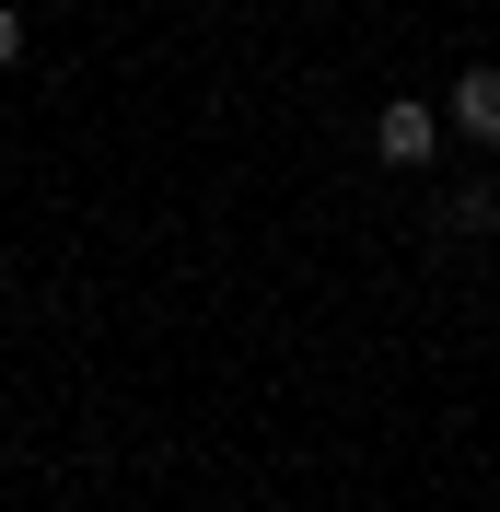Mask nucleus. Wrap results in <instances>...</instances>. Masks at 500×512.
Here are the masks:
<instances>
[{
    "label": "nucleus",
    "instance_id": "3",
    "mask_svg": "<svg viewBox=\"0 0 500 512\" xmlns=\"http://www.w3.org/2000/svg\"><path fill=\"white\" fill-rule=\"evenodd\" d=\"M442 222H454V233H500V187H489V175H466V187L442 198Z\"/></svg>",
    "mask_w": 500,
    "mask_h": 512
},
{
    "label": "nucleus",
    "instance_id": "4",
    "mask_svg": "<svg viewBox=\"0 0 500 512\" xmlns=\"http://www.w3.org/2000/svg\"><path fill=\"white\" fill-rule=\"evenodd\" d=\"M24 59V12H12V0H0V70Z\"/></svg>",
    "mask_w": 500,
    "mask_h": 512
},
{
    "label": "nucleus",
    "instance_id": "1",
    "mask_svg": "<svg viewBox=\"0 0 500 512\" xmlns=\"http://www.w3.org/2000/svg\"><path fill=\"white\" fill-rule=\"evenodd\" d=\"M442 128H454V117H442V105H419V94H396V105H384V117H373V152L396 163V175H419V163L442 152Z\"/></svg>",
    "mask_w": 500,
    "mask_h": 512
},
{
    "label": "nucleus",
    "instance_id": "2",
    "mask_svg": "<svg viewBox=\"0 0 500 512\" xmlns=\"http://www.w3.org/2000/svg\"><path fill=\"white\" fill-rule=\"evenodd\" d=\"M442 117L466 128L477 152H500V59H477V70H466V82H454V105H442Z\"/></svg>",
    "mask_w": 500,
    "mask_h": 512
}]
</instances>
